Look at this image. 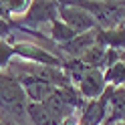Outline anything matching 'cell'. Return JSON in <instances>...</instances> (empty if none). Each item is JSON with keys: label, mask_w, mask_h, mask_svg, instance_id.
Masks as SVG:
<instances>
[{"label": "cell", "mask_w": 125, "mask_h": 125, "mask_svg": "<svg viewBox=\"0 0 125 125\" xmlns=\"http://www.w3.org/2000/svg\"><path fill=\"white\" fill-rule=\"evenodd\" d=\"M26 113H28V119L32 125H61V121L41 103H30L28 101Z\"/></svg>", "instance_id": "ba28073f"}, {"label": "cell", "mask_w": 125, "mask_h": 125, "mask_svg": "<svg viewBox=\"0 0 125 125\" xmlns=\"http://www.w3.org/2000/svg\"><path fill=\"white\" fill-rule=\"evenodd\" d=\"M121 4V20H119V26L125 30V2H119Z\"/></svg>", "instance_id": "9a60e30c"}, {"label": "cell", "mask_w": 125, "mask_h": 125, "mask_svg": "<svg viewBox=\"0 0 125 125\" xmlns=\"http://www.w3.org/2000/svg\"><path fill=\"white\" fill-rule=\"evenodd\" d=\"M12 61H14V46H12V42L8 38H6V41L0 42V73H2L6 67H10Z\"/></svg>", "instance_id": "8fae6325"}, {"label": "cell", "mask_w": 125, "mask_h": 125, "mask_svg": "<svg viewBox=\"0 0 125 125\" xmlns=\"http://www.w3.org/2000/svg\"><path fill=\"white\" fill-rule=\"evenodd\" d=\"M0 18L2 20H12L8 16V12H6V6H4V0H0Z\"/></svg>", "instance_id": "5bb4252c"}, {"label": "cell", "mask_w": 125, "mask_h": 125, "mask_svg": "<svg viewBox=\"0 0 125 125\" xmlns=\"http://www.w3.org/2000/svg\"><path fill=\"white\" fill-rule=\"evenodd\" d=\"M59 18V2H30L24 16L14 20V26L20 32H36L41 24H51Z\"/></svg>", "instance_id": "7a4b0ae2"}, {"label": "cell", "mask_w": 125, "mask_h": 125, "mask_svg": "<svg viewBox=\"0 0 125 125\" xmlns=\"http://www.w3.org/2000/svg\"><path fill=\"white\" fill-rule=\"evenodd\" d=\"M117 125H119V123H117Z\"/></svg>", "instance_id": "ac0fdd59"}, {"label": "cell", "mask_w": 125, "mask_h": 125, "mask_svg": "<svg viewBox=\"0 0 125 125\" xmlns=\"http://www.w3.org/2000/svg\"><path fill=\"white\" fill-rule=\"evenodd\" d=\"M109 97H111V87L95 101H87L79 113V125H105L109 115Z\"/></svg>", "instance_id": "5b68a950"}, {"label": "cell", "mask_w": 125, "mask_h": 125, "mask_svg": "<svg viewBox=\"0 0 125 125\" xmlns=\"http://www.w3.org/2000/svg\"><path fill=\"white\" fill-rule=\"evenodd\" d=\"M2 125H6V123H2Z\"/></svg>", "instance_id": "e0dca14e"}, {"label": "cell", "mask_w": 125, "mask_h": 125, "mask_svg": "<svg viewBox=\"0 0 125 125\" xmlns=\"http://www.w3.org/2000/svg\"><path fill=\"white\" fill-rule=\"evenodd\" d=\"M105 83L113 89H125V59L115 62L111 69L105 71Z\"/></svg>", "instance_id": "30bf717a"}, {"label": "cell", "mask_w": 125, "mask_h": 125, "mask_svg": "<svg viewBox=\"0 0 125 125\" xmlns=\"http://www.w3.org/2000/svg\"><path fill=\"white\" fill-rule=\"evenodd\" d=\"M125 121V89H113L109 97V115L105 125H117Z\"/></svg>", "instance_id": "8992f818"}, {"label": "cell", "mask_w": 125, "mask_h": 125, "mask_svg": "<svg viewBox=\"0 0 125 125\" xmlns=\"http://www.w3.org/2000/svg\"><path fill=\"white\" fill-rule=\"evenodd\" d=\"M14 46V57H18L20 61L30 62V65H41V67H52V69H65L67 61L62 57H57L54 52H51L44 46H38L32 42H12Z\"/></svg>", "instance_id": "3957f363"}, {"label": "cell", "mask_w": 125, "mask_h": 125, "mask_svg": "<svg viewBox=\"0 0 125 125\" xmlns=\"http://www.w3.org/2000/svg\"><path fill=\"white\" fill-rule=\"evenodd\" d=\"M97 42L103 44L105 49L125 52V30L121 26L117 28H99L97 30Z\"/></svg>", "instance_id": "52a82bcc"}, {"label": "cell", "mask_w": 125, "mask_h": 125, "mask_svg": "<svg viewBox=\"0 0 125 125\" xmlns=\"http://www.w3.org/2000/svg\"><path fill=\"white\" fill-rule=\"evenodd\" d=\"M59 18L69 28H73L77 34H85V32H91V30L99 28L93 14L87 12L85 8H81L77 2H59Z\"/></svg>", "instance_id": "277c9868"}, {"label": "cell", "mask_w": 125, "mask_h": 125, "mask_svg": "<svg viewBox=\"0 0 125 125\" xmlns=\"http://www.w3.org/2000/svg\"><path fill=\"white\" fill-rule=\"evenodd\" d=\"M79 113H81V111H75L73 115H69L67 119L61 121V125H79Z\"/></svg>", "instance_id": "4fadbf2b"}, {"label": "cell", "mask_w": 125, "mask_h": 125, "mask_svg": "<svg viewBox=\"0 0 125 125\" xmlns=\"http://www.w3.org/2000/svg\"><path fill=\"white\" fill-rule=\"evenodd\" d=\"M49 26H51V30H49V32H51V41H52L54 44H57V46H62V44L71 42L75 36H79V34H77L73 28H69V26H67V24H65V22H62L61 18L52 20Z\"/></svg>", "instance_id": "9c48e42d"}, {"label": "cell", "mask_w": 125, "mask_h": 125, "mask_svg": "<svg viewBox=\"0 0 125 125\" xmlns=\"http://www.w3.org/2000/svg\"><path fill=\"white\" fill-rule=\"evenodd\" d=\"M14 30H16V26H14V20H2V18H0V42L6 41L8 36H12Z\"/></svg>", "instance_id": "7c38bea8"}, {"label": "cell", "mask_w": 125, "mask_h": 125, "mask_svg": "<svg viewBox=\"0 0 125 125\" xmlns=\"http://www.w3.org/2000/svg\"><path fill=\"white\" fill-rule=\"evenodd\" d=\"M28 97L14 75L0 73V119L6 125H24L28 121Z\"/></svg>", "instance_id": "6da1fadb"}, {"label": "cell", "mask_w": 125, "mask_h": 125, "mask_svg": "<svg viewBox=\"0 0 125 125\" xmlns=\"http://www.w3.org/2000/svg\"><path fill=\"white\" fill-rule=\"evenodd\" d=\"M2 123H4V121H2V119H0V125H2Z\"/></svg>", "instance_id": "2e32d148"}]
</instances>
